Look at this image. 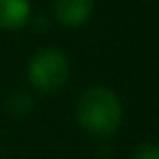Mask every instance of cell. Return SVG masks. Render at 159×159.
<instances>
[{"label":"cell","instance_id":"7a4b0ae2","mask_svg":"<svg viewBox=\"0 0 159 159\" xmlns=\"http://www.w3.org/2000/svg\"><path fill=\"white\" fill-rule=\"evenodd\" d=\"M29 81L42 94H57L70 81V59L59 48L37 50L29 61Z\"/></svg>","mask_w":159,"mask_h":159},{"label":"cell","instance_id":"52a82bcc","mask_svg":"<svg viewBox=\"0 0 159 159\" xmlns=\"http://www.w3.org/2000/svg\"><path fill=\"white\" fill-rule=\"evenodd\" d=\"M33 29H35L37 33H46V31H48V18H46V16H37V18L33 20Z\"/></svg>","mask_w":159,"mask_h":159},{"label":"cell","instance_id":"5b68a950","mask_svg":"<svg viewBox=\"0 0 159 159\" xmlns=\"http://www.w3.org/2000/svg\"><path fill=\"white\" fill-rule=\"evenodd\" d=\"M7 113L13 118H26L33 111V96L24 89H13L5 100Z\"/></svg>","mask_w":159,"mask_h":159},{"label":"cell","instance_id":"277c9868","mask_svg":"<svg viewBox=\"0 0 159 159\" xmlns=\"http://www.w3.org/2000/svg\"><path fill=\"white\" fill-rule=\"evenodd\" d=\"M31 20L29 0H0V29L18 31Z\"/></svg>","mask_w":159,"mask_h":159},{"label":"cell","instance_id":"6da1fadb","mask_svg":"<svg viewBox=\"0 0 159 159\" xmlns=\"http://www.w3.org/2000/svg\"><path fill=\"white\" fill-rule=\"evenodd\" d=\"M122 102L116 92L102 85L87 87L76 100V122L79 126L96 137L113 135L122 126Z\"/></svg>","mask_w":159,"mask_h":159},{"label":"cell","instance_id":"3957f363","mask_svg":"<svg viewBox=\"0 0 159 159\" xmlns=\"http://www.w3.org/2000/svg\"><path fill=\"white\" fill-rule=\"evenodd\" d=\"M94 11V0H55L52 13L55 20L63 26H83Z\"/></svg>","mask_w":159,"mask_h":159},{"label":"cell","instance_id":"8992f818","mask_svg":"<svg viewBox=\"0 0 159 159\" xmlns=\"http://www.w3.org/2000/svg\"><path fill=\"white\" fill-rule=\"evenodd\" d=\"M131 159H159V148H157V144H152V142L139 144V146L133 150Z\"/></svg>","mask_w":159,"mask_h":159}]
</instances>
